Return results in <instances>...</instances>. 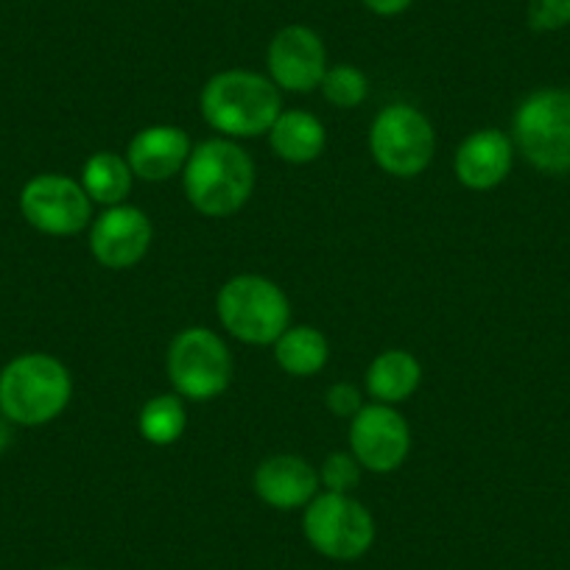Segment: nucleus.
I'll use <instances>...</instances> for the list:
<instances>
[{
  "label": "nucleus",
  "instance_id": "obj_7",
  "mask_svg": "<svg viewBox=\"0 0 570 570\" xmlns=\"http://www.w3.org/2000/svg\"><path fill=\"white\" fill-rule=\"evenodd\" d=\"M166 372L179 397L210 403L229 389L233 353L210 327H185L168 344Z\"/></svg>",
  "mask_w": 570,
  "mask_h": 570
},
{
  "label": "nucleus",
  "instance_id": "obj_22",
  "mask_svg": "<svg viewBox=\"0 0 570 570\" xmlns=\"http://www.w3.org/2000/svg\"><path fill=\"white\" fill-rule=\"evenodd\" d=\"M320 484L325 492H342V495H353V490L358 487L361 473L364 468L358 464V459L347 451H336L331 456H325V462L320 464Z\"/></svg>",
  "mask_w": 570,
  "mask_h": 570
},
{
  "label": "nucleus",
  "instance_id": "obj_19",
  "mask_svg": "<svg viewBox=\"0 0 570 570\" xmlns=\"http://www.w3.org/2000/svg\"><path fill=\"white\" fill-rule=\"evenodd\" d=\"M79 183L87 190L92 205L115 207L129 199L135 174H131L126 155H118V151H96L81 166Z\"/></svg>",
  "mask_w": 570,
  "mask_h": 570
},
{
  "label": "nucleus",
  "instance_id": "obj_3",
  "mask_svg": "<svg viewBox=\"0 0 570 570\" xmlns=\"http://www.w3.org/2000/svg\"><path fill=\"white\" fill-rule=\"evenodd\" d=\"M70 397L73 377L57 355L23 353L0 370V414L12 425H48L62 416Z\"/></svg>",
  "mask_w": 570,
  "mask_h": 570
},
{
  "label": "nucleus",
  "instance_id": "obj_14",
  "mask_svg": "<svg viewBox=\"0 0 570 570\" xmlns=\"http://www.w3.org/2000/svg\"><path fill=\"white\" fill-rule=\"evenodd\" d=\"M252 487L266 507L279 509V512L305 509L322 490L316 468L297 453H277V456L263 459L252 475Z\"/></svg>",
  "mask_w": 570,
  "mask_h": 570
},
{
  "label": "nucleus",
  "instance_id": "obj_2",
  "mask_svg": "<svg viewBox=\"0 0 570 570\" xmlns=\"http://www.w3.org/2000/svg\"><path fill=\"white\" fill-rule=\"evenodd\" d=\"M202 118L229 140H252L268 135L283 112V92L268 76L255 70L229 68L210 76L199 96Z\"/></svg>",
  "mask_w": 570,
  "mask_h": 570
},
{
  "label": "nucleus",
  "instance_id": "obj_26",
  "mask_svg": "<svg viewBox=\"0 0 570 570\" xmlns=\"http://www.w3.org/2000/svg\"><path fill=\"white\" fill-rule=\"evenodd\" d=\"M12 422L7 420V416L0 414V453L7 451L9 445H12Z\"/></svg>",
  "mask_w": 570,
  "mask_h": 570
},
{
  "label": "nucleus",
  "instance_id": "obj_18",
  "mask_svg": "<svg viewBox=\"0 0 570 570\" xmlns=\"http://www.w3.org/2000/svg\"><path fill=\"white\" fill-rule=\"evenodd\" d=\"M272 347L277 366L292 377L320 375L331 361V342L311 325L288 327Z\"/></svg>",
  "mask_w": 570,
  "mask_h": 570
},
{
  "label": "nucleus",
  "instance_id": "obj_9",
  "mask_svg": "<svg viewBox=\"0 0 570 570\" xmlns=\"http://www.w3.org/2000/svg\"><path fill=\"white\" fill-rule=\"evenodd\" d=\"M20 213L42 235L70 238L92 224V202L79 179L37 174L20 190Z\"/></svg>",
  "mask_w": 570,
  "mask_h": 570
},
{
  "label": "nucleus",
  "instance_id": "obj_5",
  "mask_svg": "<svg viewBox=\"0 0 570 570\" xmlns=\"http://www.w3.org/2000/svg\"><path fill=\"white\" fill-rule=\"evenodd\" d=\"M512 142L542 174L570 171V90L546 87L520 101L512 118Z\"/></svg>",
  "mask_w": 570,
  "mask_h": 570
},
{
  "label": "nucleus",
  "instance_id": "obj_23",
  "mask_svg": "<svg viewBox=\"0 0 570 570\" xmlns=\"http://www.w3.org/2000/svg\"><path fill=\"white\" fill-rule=\"evenodd\" d=\"M529 26L534 31H559L570 26V0H529Z\"/></svg>",
  "mask_w": 570,
  "mask_h": 570
},
{
  "label": "nucleus",
  "instance_id": "obj_17",
  "mask_svg": "<svg viewBox=\"0 0 570 570\" xmlns=\"http://www.w3.org/2000/svg\"><path fill=\"white\" fill-rule=\"evenodd\" d=\"M422 383V364L409 350H383L366 366L364 386L372 403L400 405L414 397Z\"/></svg>",
  "mask_w": 570,
  "mask_h": 570
},
{
  "label": "nucleus",
  "instance_id": "obj_10",
  "mask_svg": "<svg viewBox=\"0 0 570 570\" xmlns=\"http://www.w3.org/2000/svg\"><path fill=\"white\" fill-rule=\"evenodd\" d=\"M350 453L370 473L386 475L403 468L411 451V428L394 405L364 403L350 420Z\"/></svg>",
  "mask_w": 570,
  "mask_h": 570
},
{
  "label": "nucleus",
  "instance_id": "obj_13",
  "mask_svg": "<svg viewBox=\"0 0 570 570\" xmlns=\"http://www.w3.org/2000/svg\"><path fill=\"white\" fill-rule=\"evenodd\" d=\"M190 151H194V140L183 126L155 124L131 137L126 160H129L135 179L168 183L174 177H183Z\"/></svg>",
  "mask_w": 570,
  "mask_h": 570
},
{
  "label": "nucleus",
  "instance_id": "obj_6",
  "mask_svg": "<svg viewBox=\"0 0 570 570\" xmlns=\"http://www.w3.org/2000/svg\"><path fill=\"white\" fill-rule=\"evenodd\" d=\"M436 151L434 124L411 104H389L370 126V155L383 174L414 179L431 166Z\"/></svg>",
  "mask_w": 570,
  "mask_h": 570
},
{
  "label": "nucleus",
  "instance_id": "obj_24",
  "mask_svg": "<svg viewBox=\"0 0 570 570\" xmlns=\"http://www.w3.org/2000/svg\"><path fill=\"white\" fill-rule=\"evenodd\" d=\"M325 405L331 414L342 416V420H353L361 409H364V397H361V389L353 383H333L325 392Z\"/></svg>",
  "mask_w": 570,
  "mask_h": 570
},
{
  "label": "nucleus",
  "instance_id": "obj_21",
  "mask_svg": "<svg viewBox=\"0 0 570 570\" xmlns=\"http://www.w3.org/2000/svg\"><path fill=\"white\" fill-rule=\"evenodd\" d=\"M320 90L336 109H355L370 96V79L355 65H331Z\"/></svg>",
  "mask_w": 570,
  "mask_h": 570
},
{
  "label": "nucleus",
  "instance_id": "obj_12",
  "mask_svg": "<svg viewBox=\"0 0 570 570\" xmlns=\"http://www.w3.org/2000/svg\"><path fill=\"white\" fill-rule=\"evenodd\" d=\"M268 79L279 92H314L327 73V48L308 26H285L266 51Z\"/></svg>",
  "mask_w": 570,
  "mask_h": 570
},
{
  "label": "nucleus",
  "instance_id": "obj_8",
  "mask_svg": "<svg viewBox=\"0 0 570 570\" xmlns=\"http://www.w3.org/2000/svg\"><path fill=\"white\" fill-rule=\"evenodd\" d=\"M303 531L314 551L336 562L364 557L377 534L370 509L358 498L342 492H320L305 507Z\"/></svg>",
  "mask_w": 570,
  "mask_h": 570
},
{
  "label": "nucleus",
  "instance_id": "obj_16",
  "mask_svg": "<svg viewBox=\"0 0 570 570\" xmlns=\"http://www.w3.org/2000/svg\"><path fill=\"white\" fill-rule=\"evenodd\" d=\"M268 146L279 160L308 166L320 160L327 146L325 124L305 109H283L268 129Z\"/></svg>",
  "mask_w": 570,
  "mask_h": 570
},
{
  "label": "nucleus",
  "instance_id": "obj_1",
  "mask_svg": "<svg viewBox=\"0 0 570 570\" xmlns=\"http://www.w3.org/2000/svg\"><path fill=\"white\" fill-rule=\"evenodd\" d=\"M183 190L199 216H235L255 194V160L238 140L229 137L196 142L185 163Z\"/></svg>",
  "mask_w": 570,
  "mask_h": 570
},
{
  "label": "nucleus",
  "instance_id": "obj_11",
  "mask_svg": "<svg viewBox=\"0 0 570 570\" xmlns=\"http://www.w3.org/2000/svg\"><path fill=\"white\" fill-rule=\"evenodd\" d=\"M90 252L98 266L126 272L142 263L155 240V224L135 205L104 207L90 224Z\"/></svg>",
  "mask_w": 570,
  "mask_h": 570
},
{
  "label": "nucleus",
  "instance_id": "obj_25",
  "mask_svg": "<svg viewBox=\"0 0 570 570\" xmlns=\"http://www.w3.org/2000/svg\"><path fill=\"white\" fill-rule=\"evenodd\" d=\"M361 3H364L372 14H377V18H397V14H403L414 0H361Z\"/></svg>",
  "mask_w": 570,
  "mask_h": 570
},
{
  "label": "nucleus",
  "instance_id": "obj_20",
  "mask_svg": "<svg viewBox=\"0 0 570 570\" xmlns=\"http://www.w3.org/2000/svg\"><path fill=\"white\" fill-rule=\"evenodd\" d=\"M185 428H188V409L185 400L177 392L157 394L146 400L137 416V431L149 445L168 448L183 440Z\"/></svg>",
  "mask_w": 570,
  "mask_h": 570
},
{
  "label": "nucleus",
  "instance_id": "obj_4",
  "mask_svg": "<svg viewBox=\"0 0 570 570\" xmlns=\"http://www.w3.org/2000/svg\"><path fill=\"white\" fill-rule=\"evenodd\" d=\"M216 314L224 331L249 347L274 344L292 327V303L274 279L235 274L218 288Z\"/></svg>",
  "mask_w": 570,
  "mask_h": 570
},
{
  "label": "nucleus",
  "instance_id": "obj_15",
  "mask_svg": "<svg viewBox=\"0 0 570 570\" xmlns=\"http://www.w3.org/2000/svg\"><path fill=\"white\" fill-rule=\"evenodd\" d=\"M514 163V142L501 129H479L459 142L453 174L470 190H492L509 177Z\"/></svg>",
  "mask_w": 570,
  "mask_h": 570
}]
</instances>
